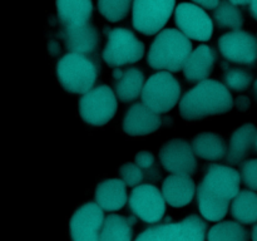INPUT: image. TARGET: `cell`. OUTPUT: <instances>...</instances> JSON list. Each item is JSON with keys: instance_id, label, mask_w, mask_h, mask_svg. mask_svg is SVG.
Returning a JSON list of instances; mask_svg holds the SVG:
<instances>
[{"instance_id": "obj_1", "label": "cell", "mask_w": 257, "mask_h": 241, "mask_svg": "<svg viewBox=\"0 0 257 241\" xmlns=\"http://www.w3.org/2000/svg\"><path fill=\"white\" fill-rule=\"evenodd\" d=\"M232 105L233 98L223 83L206 79L183 94L178 103V113L183 119L196 120L223 114Z\"/></svg>"}, {"instance_id": "obj_2", "label": "cell", "mask_w": 257, "mask_h": 241, "mask_svg": "<svg viewBox=\"0 0 257 241\" xmlns=\"http://www.w3.org/2000/svg\"><path fill=\"white\" fill-rule=\"evenodd\" d=\"M192 43L181 30L168 28L158 33L148 52L147 62L160 72H178L183 69L192 53Z\"/></svg>"}, {"instance_id": "obj_3", "label": "cell", "mask_w": 257, "mask_h": 241, "mask_svg": "<svg viewBox=\"0 0 257 241\" xmlns=\"http://www.w3.org/2000/svg\"><path fill=\"white\" fill-rule=\"evenodd\" d=\"M57 75L62 87L68 92L85 94L94 88L97 68L85 55L68 53L58 62Z\"/></svg>"}, {"instance_id": "obj_4", "label": "cell", "mask_w": 257, "mask_h": 241, "mask_svg": "<svg viewBox=\"0 0 257 241\" xmlns=\"http://www.w3.org/2000/svg\"><path fill=\"white\" fill-rule=\"evenodd\" d=\"M181 85L170 72H157L146 80L142 92V103L151 110L167 113L180 103Z\"/></svg>"}, {"instance_id": "obj_5", "label": "cell", "mask_w": 257, "mask_h": 241, "mask_svg": "<svg viewBox=\"0 0 257 241\" xmlns=\"http://www.w3.org/2000/svg\"><path fill=\"white\" fill-rule=\"evenodd\" d=\"M207 226L197 215L147 228L135 241H205Z\"/></svg>"}, {"instance_id": "obj_6", "label": "cell", "mask_w": 257, "mask_h": 241, "mask_svg": "<svg viewBox=\"0 0 257 241\" xmlns=\"http://www.w3.org/2000/svg\"><path fill=\"white\" fill-rule=\"evenodd\" d=\"M145 44L137 35L124 28H114L108 33L103 50V60L110 67H123L138 62L145 54Z\"/></svg>"}, {"instance_id": "obj_7", "label": "cell", "mask_w": 257, "mask_h": 241, "mask_svg": "<svg viewBox=\"0 0 257 241\" xmlns=\"http://www.w3.org/2000/svg\"><path fill=\"white\" fill-rule=\"evenodd\" d=\"M176 0H133L132 24L143 35L162 32L175 12Z\"/></svg>"}, {"instance_id": "obj_8", "label": "cell", "mask_w": 257, "mask_h": 241, "mask_svg": "<svg viewBox=\"0 0 257 241\" xmlns=\"http://www.w3.org/2000/svg\"><path fill=\"white\" fill-rule=\"evenodd\" d=\"M117 112V95L112 88L97 85L83 94L79 100V114L90 126H103L109 122Z\"/></svg>"}, {"instance_id": "obj_9", "label": "cell", "mask_w": 257, "mask_h": 241, "mask_svg": "<svg viewBox=\"0 0 257 241\" xmlns=\"http://www.w3.org/2000/svg\"><path fill=\"white\" fill-rule=\"evenodd\" d=\"M175 22L178 29L187 38L207 42L213 34V22L210 15L192 3H181L176 7Z\"/></svg>"}, {"instance_id": "obj_10", "label": "cell", "mask_w": 257, "mask_h": 241, "mask_svg": "<svg viewBox=\"0 0 257 241\" xmlns=\"http://www.w3.org/2000/svg\"><path fill=\"white\" fill-rule=\"evenodd\" d=\"M128 203L137 217L147 223H157L166 212V200L155 185L143 183L133 188Z\"/></svg>"}, {"instance_id": "obj_11", "label": "cell", "mask_w": 257, "mask_h": 241, "mask_svg": "<svg viewBox=\"0 0 257 241\" xmlns=\"http://www.w3.org/2000/svg\"><path fill=\"white\" fill-rule=\"evenodd\" d=\"M240 183L241 176L235 168L225 165H211L198 187L220 200L230 202L240 192Z\"/></svg>"}, {"instance_id": "obj_12", "label": "cell", "mask_w": 257, "mask_h": 241, "mask_svg": "<svg viewBox=\"0 0 257 241\" xmlns=\"http://www.w3.org/2000/svg\"><path fill=\"white\" fill-rule=\"evenodd\" d=\"M161 165L173 175H192L197 167L192 143L185 138H172L160 150Z\"/></svg>"}, {"instance_id": "obj_13", "label": "cell", "mask_w": 257, "mask_h": 241, "mask_svg": "<svg viewBox=\"0 0 257 241\" xmlns=\"http://www.w3.org/2000/svg\"><path fill=\"white\" fill-rule=\"evenodd\" d=\"M104 218L103 208L97 202L80 206L69 221L72 241H99Z\"/></svg>"}, {"instance_id": "obj_14", "label": "cell", "mask_w": 257, "mask_h": 241, "mask_svg": "<svg viewBox=\"0 0 257 241\" xmlns=\"http://www.w3.org/2000/svg\"><path fill=\"white\" fill-rule=\"evenodd\" d=\"M218 49L227 60L250 65L257 60V40L245 30H235L221 35Z\"/></svg>"}, {"instance_id": "obj_15", "label": "cell", "mask_w": 257, "mask_h": 241, "mask_svg": "<svg viewBox=\"0 0 257 241\" xmlns=\"http://www.w3.org/2000/svg\"><path fill=\"white\" fill-rule=\"evenodd\" d=\"M162 125L158 113L151 110L143 103H135L128 108L123 118V131L132 137H143L156 132Z\"/></svg>"}, {"instance_id": "obj_16", "label": "cell", "mask_w": 257, "mask_h": 241, "mask_svg": "<svg viewBox=\"0 0 257 241\" xmlns=\"http://www.w3.org/2000/svg\"><path fill=\"white\" fill-rule=\"evenodd\" d=\"M196 186L190 175H170L162 183V195L172 207H185L192 201Z\"/></svg>"}, {"instance_id": "obj_17", "label": "cell", "mask_w": 257, "mask_h": 241, "mask_svg": "<svg viewBox=\"0 0 257 241\" xmlns=\"http://www.w3.org/2000/svg\"><path fill=\"white\" fill-rule=\"evenodd\" d=\"M216 62L215 50L208 45H198L183 67V75L191 83L203 82L212 73Z\"/></svg>"}, {"instance_id": "obj_18", "label": "cell", "mask_w": 257, "mask_h": 241, "mask_svg": "<svg viewBox=\"0 0 257 241\" xmlns=\"http://www.w3.org/2000/svg\"><path fill=\"white\" fill-rule=\"evenodd\" d=\"M256 140L257 128L255 125L246 123L238 127L230 138V145L226 153L227 162L233 163V165L242 162L250 155L252 148L256 147Z\"/></svg>"}, {"instance_id": "obj_19", "label": "cell", "mask_w": 257, "mask_h": 241, "mask_svg": "<svg viewBox=\"0 0 257 241\" xmlns=\"http://www.w3.org/2000/svg\"><path fill=\"white\" fill-rule=\"evenodd\" d=\"M57 14L65 28L88 24L93 15L92 0H55Z\"/></svg>"}, {"instance_id": "obj_20", "label": "cell", "mask_w": 257, "mask_h": 241, "mask_svg": "<svg viewBox=\"0 0 257 241\" xmlns=\"http://www.w3.org/2000/svg\"><path fill=\"white\" fill-rule=\"evenodd\" d=\"M95 202L108 212L118 211L127 202V185L120 178H109L98 183Z\"/></svg>"}, {"instance_id": "obj_21", "label": "cell", "mask_w": 257, "mask_h": 241, "mask_svg": "<svg viewBox=\"0 0 257 241\" xmlns=\"http://www.w3.org/2000/svg\"><path fill=\"white\" fill-rule=\"evenodd\" d=\"M65 47L70 53L89 54L98 47V32L92 24H84L75 28H65L63 33Z\"/></svg>"}, {"instance_id": "obj_22", "label": "cell", "mask_w": 257, "mask_h": 241, "mask_svg": "<svg viewBox=\"0 0 257 241\" xmlns=\"http://www.w3.org/2000/svg\"><path fill=\"white\" fill-rule=\"evenodd\" d=\"M113 77L115 78V94L122 102H132L142 95L146 79L140 68L114 70Z\"/></svg>"}, {"instance_id": "obj_23", "label": "cell", "mask_w": 257, "mask_h": 241, "mask_svg": "<svg viewBox=\"0 0 257 241\" xmlns=\"http://www.w3.org/2000/svg\"><path fill=\"white\" fill-rule=\"evenodd\" d=\"M191 143L196 156L206 161H220L227 153L225 141L217 133L201 132L193 137Z\"/></svg>"}, {"instance_id": "obj_24", "label": "cell", "mask_w": 257, "mask_h": 241, "mask_svg": "<svg viewBox=\"0 0 257 241\" xmlns=\"http://www.w3.org/2000/svg\"><path fill=\"white\" fill-rule=\"evenodd\" d=\"M131 218L110 213L104 218L99 241H132L133 230Z\"/></svg>"}, {"instance_id": "obj_25", "label": "cell", "mask_w": 257, "mask_h": 241, "mask_svg": "<svg viewBox=\"0 0 257 241\" xmlns=\"http://www.w3.org/2000/svg\"><path fill=\"white\" fill-rule=\"evenodd\" d=\"M231 215L245 225L257 222V193L251 190L240 191L232 201Z\"/></svg>"}, {"instance_id": "obj_26", "label": "cell", "mask_w": 257, "mask_h": 241, "mask_svg": "<svg viewBox=\"0 0 257 241\" xmlns=\"http://www.w3.org/2000/svg\"><path fill=\"white\" fill-rule=\"evenodd\" d=\"M197 202L201 215L207 221L212 222H218L222 220L227 215L230 208V202L220 200L200 187L197 188Z\"/></svg>"}, {"instance_id": "obj_27", "label": "cell", "mask_w": 257, "mask_h": 241, "mask_svg": "<svg viewBox=\"0 0 257 241\" xmlns=\"http://www.w3.org/2000/svg\"><path fill=\"white\" fill-rule=\"evenodd\" d=\"M213 19L220 28L232 29L233 32L240 30L243 24V18L240 9L230 0H221L220 4L213 12Z\"/></svg>"}, {"instance_id": "obj_28", "label": "cell", "mask_w": 257, "mask_h": 241, "mask_svg": "<svg viewBox=\"0 0 257 241\" xmlns=\"http://www.w3.org/2000/svg\"><path fill=\"white\" fill-rule=\"evenodd\" d=\"M207 241H247V231L241 223L222 221L208 230Z\"/></svg>"}, {"instance_id": "obj_29", "label": "cell", "mask_w": 257, "mask_h": 241, "mask_svg": "<svg viewBox=\"0 0 257 241\" xmlns=\"http://www.w3.org/2000/svg\"><path fill=\"white\" fill-rule=\"evenodd\" d=\"M133 0H98L99 13L110 23L120 22L128 15Z\"/></svg>"}, {"instance_id": "obj_30", "label": "cell", "mask_w": 257, "mask_h": 241, "mask_svg": "<svg viewBox=\"0 0 257 241\" xmlns=\"http://www.w3.org/2000/svg\"><path fill=\"white\" fill-rule=\"evenodd\" d=\"M118 173L120 176V180L130 187H137L141 185V182L145 178V172L142 168L133 162H125L118 170Z\"/></svg>"}, {"instance_id": "obj_31", "label": "cell", "mask_w": 257, "mask_h": 241, "mask_svg": "<svg viewBox=\"0 0 257 241\" xmlns=\"http://www.w3.org/2000/svg\"><path fill=\"white\" fill-rule=\"evenodd\" d=\"M252 75L243 69H230L225 73V82L233 90H245L251 84Z\"/></svg>"}, {"instance_id": "obj_32", "label": "cell", "mask_w": 257, "mask_h": 241, "mask_svg": "<svg viewBox=\"0 0 257 241\" xmlns=\"http://www.w3.org/2000/svg\"><path fill=\"white\" fill-rule=\"evenodd\" d=\"M241 178L251 190L257 191V158L246 161L241 168Z\"/></svg>"}, {"instance_id": "obj_33", "label": "cell", "mask_w": 257, "mask_h": 241, "mask_svg": "<svg viewBox=\"0 0 257 241\" xmlns=\"http://www.w3.org/2000/svg\"><path fill=\"white\" fill-rule=\"evenodd\" d=\"M135 163H137L142 170H150L155 166V157L148 151H140L135 156Z\"/></svg>"}, {"instance_id": "obj_34", "label": "cell", "mask_w": 257, "mask_h": 241, "mask_svg": "<svg viewBox=\"0 0 257 241\" xmlns=\"http://www.w3.org/2000/svg\"><path fill=\"white\" fill-rule=\"evenodd\" d=\"M192 2L201 5L202 8H206V9H216L221 0H192Z\"/></svg>"}, {"instance_id": "obj_35", "label": "cell", "mask_w": 257, "mask_h": 241, "mask_svg": "<svg viewBox=\"0 0 257 241\" xmlns=\"http://www.w3.org/2000/svg\"><path fill=\"white\" fill-rule=\"evenodd\" d=\"M250 13L255 19H257V0H251L250 4Z\"/></svg>"}, {"instance_id": "obj_36", "label": "cell", "mask_w": 257, "mask_h": 241, "mask_svg": "<svg viewBox=\"0 0 257 241\" xmlns=\"http://www.w3.org/2000/svg\"><path fill=\"white\" fill-rule=\"evenodd\" d=\"M232 4L235 5H247L251 4V0H230Z\"/></svg>"}, {"instance_id": "obj_37", "label": "cell", "mask_w": 257, "mask_h": 241, "mask_svg": "<svg viewBox=\"0 0 257 241\" xmlns=\"http://www.w3.org/2000/svg\"><path fill=\"white\" fill-rule=\"evenodd\" d=\"M251 237H252V241H257V223L253 226L252 232H251Z\"/></svg>"}, {"instance_id": "obj_38", "label": "cell", "mask_w": 257, "mask_h": 241, "mask_svg": "<svg viewBox=\"0 0 257 241\" xmlns=\"http://www.w3.org/2000/svg\"><path fill=\"white\" fill-rule=\"evenodd\" d=\"M253 92H255V97L257 99V80L255 82V85H253Z\"/></svg>"}, {"instance_id": "obj_39", "label": "cell", "mask_w": 257, "mask_h": 241, "mask_svg": "<svg viewBox=\"0 0 257 241\" xmlns=\"http://www.w3.org/2000/svg\"><path fill=\"white\" fill-rule=\"evenodd\" d=\"M255 148H256V152H257V140H256V147Z\"/></svg>"}]
</instances>
